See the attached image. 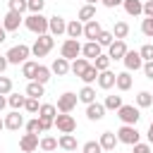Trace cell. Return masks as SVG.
<instances>
[{
    "label": "cell",
    "instance_id": "obj_21",
    "mask_svg": "<svg viewBox=\"0 0 153 153\" xmlns=\"http://www.w3.org/2000/svg\"><path fill=\"white\" fill-rule=\"evenodd\" d=\"M65 33H67V38H81L84 36V24L79 19H72V22H67Z\"/></svg>",
    "mask_w": 153,
    "mask_h": 153
},
{
    "label": "cell",
    "instance_id": "obj_25",
    "mask_svg": "<svg viewBox=\"0 0 153 153\" xmlns=\"http://www.w3.org/2000/svg\"><path fill=\"white\" fill-rule=\"evenodd\" d=\"M115 86H117L120 91H129V88H131V74H129V72H120V74L115 76Z\"/></svg>",
    "mask_w": 153,
    "mask_h": 153
},
{
    "label": "cell",
    "instance_id": "obj_57",
    "mask_svg": "<svg viewBox=\"0 0 153 153\" xmlns=\"http://www.w3.org/2000/svg\"><path fill=\"white\" fill-rule=\"evenodd\" d=\"M2 129H5V120L0 117V131H2Z\"/></svg>",
    "mask_w": 153,
    "mask_h": 153
},
{
    "label": "cell",
    "instance_id": "obj_35",
    "mask_svg": "<svg viewBox=\"0 0 153 153\" xmlns=\"http://www.w3.org/2000/svg\"><path fill=\"white\" fill-rule=\"evenodd\" d=\"M151 105H153V93L139 91L136 93V108H151Z\"/></svg>",
    "mask_w": 153,
    "mask_h": 153
},
{
    "label": "cell",
    "instance_id": "obj_32",
    "mask_svg": "<svg viewBox=\"0 0 153 153\" xmlns=\"http://www.w3.org/2000/svg\"><path fill=\"white\" fill-rule=\"evenodd\" d=\"M38 148L45 151V153H53V151H57V139L55 136H43L38 141Z\"/></svg>",
    "mask_w": 153,
    "mask_h": 153
},
{
    "label": "cell",
    "instance_id": "obj_24",
    "mask_svg": "<svg viewBox=\"0 0 153 153\" xmlns=\"http://www.w3.org/2000/svg\"><path fill=\"white\" fill-rule=\"evenodd\" d=\"M50 74H53V72H50V67L38 65V67H36V74H33V81H38V84H43V86H45V84L50 81Z\"/></svg>",
    "mask_w": 153,
    "mask_h": 153
},
{
    "label": "cell",
    "instance_id": "obj_49",
    "mask_svg": "<svg viewBox=\"0 0 153 153\" xmlns=\"http://www.w3.org/2000/svg\"><path fill=\"white\" fill-rule=\"evenodd\" d=\"M141 69H143V74H146V79H153V60H146Z\"/></svg>",
    "mask_w": 153,
    "mask_h": 153
},
{
    "label": "cell",
    "instance_id": "obj_40",
    "mask_svg": "<svg viewBox=\"0 0 153 153\" xmlns=\"http://www.w3.org/2000/svg\"><path fill=\"white\" fill-rule=\"evenodd\" d=\"M96 41L100 43V48H108V45H110V43L115 41V36H112V31H100Z\"/></svg>",
    "mask_w": 153,
    "mask_h": 153
},
{
    "label": "cell",
    "instance_id": "obj_30",
    "mask_svg": "<svg viewBox=\"0 0 153 153\" xmlns=\"http://www.w3.org/2000/svg\"><path fill=\"white\" fill-rule=\"evenodd\" d=\"M43 93H45V86H43V84L29 81V86H26V96H29V98H41Z\"/></svg>",
    "mask_w": 153,
    "mask_h": 153
},
{
    "label": "cell",
    "instance_id": "obj_3",
    "mask_svg": "<svg viewBox=\"0 0 153 153\" xmlns=\"http://www.w3.org/2000/svg\"><path fill=\"white\" fill-rule=\"evenodd\" d=\"M29 55H31V48H29V45H24V43L12 45V48L5 53V57H7V62H10V65H22V62H26V60H29Z\"/></svg>",
    "mask_w": 153,
    "mask_h": 153
},
{
    "label": "cell",
    "instance_id": "obj_55",
    "mask_svg": "<svg viewBox=\"0 0 153 153\" xmlns=\"http://www.w3.org/2000/svg\"><path fill=\"white\" fill-rule=\"evenodd\" d=\"M5 41H7V31H5V29H0V43H5Z\"/></svg>",
    "mask_w": 153,
    "mask_h": 153
},
{
    "label": "cell",
    "instance_id": "obj_28",
    "mask_svg": "<svg viewBox=\"0 0 153 153\" xmlns=\"http://www.w3.org/2000/svg\"><path fill=\"white\" fill-rule=\"evenodd\" d=\"M88 65H91V62H88L86 57H76V60H72V62H69V72H72V74H76V76H81V72H84Z\"/></svg>",
    "mask_w": 153,
    "mask_h": 153
},
{
    "label": "cell",
    "instance_id": "obj_37",
    "mask_svg": "<svg viewBox=\"0 0 153 153\" xmlns=\"http://www.w3.org/2000/svg\"><path fill=\"white\" fill-rule=\"evenodd\" d=\"M103 105H105V110H120V105H122V96H105V100H103Z\"/></svg>",
    "mask_w": 153,
    "mask_h": 153
},
{
    "label": "cell",
    "instance_id": "obj_39",
    "mask_svg": "<svg viewBox=\"0 0 153 153\" xmlns=\"http://www.w3.org/2000/svg\"><path fill=\"white\" fill-rule=\"evenodd\" d=\"M43 7H45V0H26V10H29L31 14L43 12Z\"/></svg>",
    "mask_w": 153,
    "mask_h": 153
},
{
    "label": "cell",
    "instance_id": "obj_45",
    "mask_svg": "<svg viewBox=\"0 0 153 153\" xmlns=\"http://www.w3.org/2000/svg\"><path fill=\"white\" fill-rule=\"evenodd\" d=\"M139 55H141V60H143V62H146V60H153V43H146V45H141Z\"/></svg>",
    "mask_w": 153,
    "mask_h": 153
},
{
    "label": "cell",
    "instance_id": "obj_22",
    "mask_svg": "<svg viewBox=\"0 0 153 153\" xmlns=\"http://www.w3.org/2000/svg\"><path fill=\"white\" fill-rule=\"evenodd\" d=\"M122 7H124V12H127L129 17H139V14H143V2H141V0H124Z\"/></svg>",
    "mask_w": 153,
    "mask_h": 153
},
{
    "label": "cell",
    "instance_id": "obj_46",
    "mask_svg": "<svg viewBox=\"0 0 153 153\" xmlns=\"http://www.w3.org/2000/svg\"><path fill=\"white\" fill-rule=\"evenodd\" d=\"M7 5H10V10H14V12H26V0H7Z\"/></svg>",
    "mask_w": 153,
    "mask_h": 153
},
{
    "label": "cell",
    "instance_id": "obj_61",
    "mask_svg": "<svg viewBox=\"0 0 153 153\" xmlns=\"http://www.w3.org/2000/svg\"><path fill=\"white\" fill-rule=\"evenodd\" d=\"M0 153H2V151H0Z\"/></svg>",
    "mask_w": 153,
    "mask_h": 153
},
{
    "label": "cell",
    "instance_id": "obj_20",
    "mask_svg": "<svg viewBox=\"0 0 153 153\" xmlns=\"http://www.w3.org/2000/svg\"><path fill=\"white\" fill-rule=\"evenodd\" d=\"M57 146H60L65 153H74L79 143H76V136H74V134H62V136L57 139Z\"/></svg>",
    "mask_w": 153,
    "mask_h": 153
},
{
    "label": "cell",
    "instance_id": "obj_12",
    "mask_svg": "<svg viewBox=\"0 0 153 153\" xmlns=\"http://www.w3.org/2000/svg\"><path fill=\"white\" fill-rule=\"evenodd\" d=\"M24 124H26V122H24V115H19V110H12L10 115H5V129L19 131Z\"/></svg>",
    "mask_w": 153,
    "mask_h": 153
},
{
    "label": "cell",
    "instance_id": "obj_44",
    "mask_svg": "<svg viewBox=\"0 0 153 153\" xmlns=\"http://www.w3.org/2000/svg\"><path fill=\"white\" fill-rule=\"evenodd\" d=\"M81 153H103V148H100L98 141H86V143L81 146Z\"/></svg>",
    "mask_w": 153,
    "mask_h": 153
},
{
    "label": "cell",
    "instance_id": "obj_58",
    "mask_svg": "<svg viewBox=\"0 0 153 153\" xmlns=\"http://www.w3.org/2000/svg\"><path fill=\"white\" fill-rule=\"evenodd\" d=\"M96 2H100V0H86V5H96Z\"/></svg>",
    "mask_w": 153,
    "mask_h": 153
},
{
    "label": "cell",
    "instance_id": "obj_31",
    "mask_svg": "<svg viewBox=\"0 0 153 153\" xmlns=\"http://www.w3.org/2000/svg\"><path fill=\"white\" fill-rule=\"evenodd\" d=\"M26 103V96H19V93H7V105L12 110H22Z\"/></svg>",
    "mask_w": 153,
    "mask_h": 153
},
{
    "label": "cell",
    "instance_id": "obj_43",
    "mask_svg": "<svg viewBox=\"0 0 153 153\" xmlns=\"http://www.w3.org/2000/svg\"><path fill=\"white\" fill-rule=\"evenodd\" d=\"M7 93H12V79L0 74V96H7Z\"/></svg>",
    "mask_w": 153,
    "mask_h": 153
},
{
    "label": "cell",
    "instance_id": "obj_59",
    "mask_svg": "<svg viewBox=\"0 0 153 153\" xmlns=\"http://www.w3.org/2000/svg\"><path fill=\"white\" fill-rule=\"evenodd\" d=\"M33 153H45V151H33Z\"/></svg>",
    "mask_w": 153,
    "mask_h": 153
},
{
    "label": "cell",
    "instance_id": "obj_17",
    "mask_svg": "<svg viewBox=\"0 0 153 153\" xmlns=\"http://www.w3.org/2000/svg\"><path fill=\"white\" fill-rule=\"evenodd\" d=\"M115 72H110V69H103V72H98V79H96V84H98V88H103V91H108V88H112L115 86Z\"/></svg>",
    "mask_w": 153,
    "mask_h": 153
},
{
    "label": "cell",
    "instance_id": "obj_54",
    "mask_svg": "<svg viewBox=\"0 0 153 153\" xmlns=\"http://www.w3.org/2000/svg\"><path fill=\"white\" fill-rule=\"evenodd\" d=\"M146 139H148V143L153 146V122L148 124V131H146Z\"/></svg>",
    "mask_w": 153,
    "mask_h": 153
},
{
    "label": "cell",
    "instance_id": "obj_16",
    "mask_svg": "<svg viewBox=\"0 0 153 153\" xmlns=\"http://www.w3.org/2000/svg\"><path fill=\"white\" fill-rule=\"evenodd\" d=\"M100 53H103V48H100L98 41H86V43L81 45V55H84L86 60H96Z\"/></svg>",
    "mask_w": 153,
    "mask_h": 153
},
{
    "label": "cell",
    "instance_id": "obj_27",
    "mask_svg": "<svg viewBox=\"0 0 153 153\" xmlns=\"http://www.w3.org/2000/svg\"><path fill=\"white\" fill-rule=\"evenodd\" d=\"M79 22L81 24H86V22H91V19H96V5H84L81 10H79Z\"/></svg>",
    "mask_w": 153,
    "mask_h": 153
},
{
    "label": "cell",
    "instance_id": "obj_29",
    "mask_svg": "<svg viewBox=\"0 0 153 153\" xmlns=\"http://www.w3.org/2000/svg\"><path fill=\"white\" fill-rule=\"evenodd\" d=\"M57 115V108L53 103H41L38 105V117H45V120H55Z\"/></svg>",
    "mask_w": 153,
    "mask_h": 153
},
{
    "label": "cell",
    "instance_id": "obj_15",
    "mask_svg": "<svg viewBox=\"0 0 153 153\" xmlns=\"http://www.w3.org/2000/svg\"><path fill=\"white\" fill-rule=\"evenodd\" d=\"M86 117H88L91 122H100V120L105 117V105L98 103V100L88 103V105H86Z\"/></svg>",
    "mask_w": 153,
    "mask_h": 153
},
{
    "label": "cell",
    "instance_id": "obj_38",
    "mask_svg": "<svg viewBox=\"0 0 153 153\" xmlns=\"http://www.w3.org/2000/svg\"><path fill=\"white\" fill-rule=\"evenodd\" d=\"M110 62H112V60H110L105 53H100V55L93 60V67H96L98 72H103V69H110Z\"/></svg>",
    "mask_w": 153,
    "mask_h": 153
},
{
    "label": "cell",
    "instance_id": "obj_26",
    "mask_svg": "<svg viewBox=\"0 0 153 153\" xmlns=\"http://www.w3.org/2000/svg\"><path fill=\"white\" fill-rule=\"evenodd\" d=\"M76 98H79L81 103H86V105H88V103H93V100H96V88H93L91 84H86V86L76 93Z\"/></svg>",
    "mask_w": 153,
    "mask_h": 153
},
{
    "label": "cell",
    "instance_id": "obj_23",
    "mask_svg": "<svg viewBox=\"0 0 153 153\" xmlns=\"http://www.w3.org/2000/svg\"><path fill=\"white\" fill-rule=\"evenodd\" d=\"M50 72L57 74V76H65V74L69 72V60H65V57H55L53 65H50Z\"/></svg>",
    "mask_w": 153,
    "mask_h": 153
},
{
    "label": "cell",
    "instance_id": "obj_18",
    "mask_svg": "<svg viewBox=\"0 0 153 153\" xmlns=\"http://www.w3.org/2000/svg\"><path fill=\"white\" fill-rule=\"evenodd\" d=\"M100 31H103V26H100L98 19H91V22L84 24V38H88V41H96Z\"/></svg>",
    "mask_w": 153,
    "mask_h": 153
},
{
    "label": "cell",
    "instance_id": "obj_13",
    "mask_svg": "<svg viewBox=\"0 0 153 153\" xmlns=\"http://www.w3.org/2000/svg\"><path fill=\"white\" fill-rule=\"evenodd\" d=\"M38 134H31V131H26L22 139H19V148L24 151V153H33V151H38Z\"/></svg>",
    "mask_w": 153,
    "mask_h": 153
},
{
    "label": "cell",
    "instance_id": "obj_48",
    "mask_svg": "<svg viewBox=\"0 0 153 153\" xmlns=\"http://www.w3.org/2000/svg\"><path fill=\"white\" fill-rule=\"evenodd\" d=\"M131 153H153V146H151V143H141V141H136Z\"/></svg>",
    "mask_w": 153,
    "mask_h": 153
},
{
    "label": "cell",
    "instance_id": "obj_7",
    "mask_svg": "<svg viewBox=\"0 0 153 153\" xmlns=\"http://www.w3.org/2000/svg\"><path fill=\"white\" fill-rule=\"evenodd\" d=\"M117 117H120V122L122 124H136L139 120H141V112H139V108L136 105H120V110H117Z\"/></svg>",
    "mask_w": 153,
    "mask_h": 153
},
{
    "label": "cell",
    "instance_id": "obj_52",
    "mask_svg": "<svg viewBox=\"0 0 153 153\" xmlns=\"http://www.w3.org/2000/svg\"><path fill=\"white\" fill-rule=\"evenodd\" d=\"M100 2H103L105 7H110V10H112V7H120V5L124 2V0H100Z\"/></svg>",
    "mask_w": 153,
    "mask_h": 153
},
{
    "label": "cell",
    "instance_id": "obj_10",
    "mask_svg": "<svg viewBox=\"0 0 153 153\" xmlns=\"http://www.w3.org/2000/svg\"><path fill=\"white\" fill-rule=\"evenodd\" d=\"M122 62H124L127 72H136V69H141V67H143V60H141L139 50H127V53H124V57H122Z\"/></svg>",
    "mask_w": 153,
    "mask_h": 153
},
{
    "label": "cell",
    "instance_id": "obj_56",
    "mask_svg": "<svg viewBox=\"0 0 153 153\" xmlns=\"http://www.w3.org/2000/svg\"><path fill=\"white\" fill-rule=\"evenodd\" d=\"M5 105H7V98H5V96H0V112L5 110Z\"/></svg>",
    "mask_w": 153,
    "mask_h": 153
},
{
    "label": "cell",
    "instance_id": "obj_34",
    "mask_svg": "<svg viewBox=\"0 0 153 153\" xmlns=\"http://www.w3.org/2000/svg\"><path fill=\"white\" fill-rule=\"evenodd\" d=\"M36 67H38V62H33V60H26V62H22V76H26L29 81H33Z\"/></svg>",
    "mask_w": 153,
    "mask_h": 153
},
{
    "label": "cell",
    "instance_id": "obj_1",
    "mask_svg": "<svg viewBox=\"0 0 153 153\" xmlns=\"http://www.w3.org/2000/svg\"><path fill=\"white\" fill-rule=\"evenodd\" d=\"M53 45H55V36L41 33V36L33 41V45H31V55H33V57H45V55L53 50Z\"/></svg>",
    "mask_w": 153,
    "mask_h": 153
},
{
    "label": "cell",
    "instance_id": "obj_41",
    "mask_svg": "<svg viewBox=\"0 0 153 153\" xmlns=\"http://www.w3.org/2000/svg\"><path fill=\"white\" fill-rule=\"evenodd\" d=\"M141 33H143L146 38H153V17H146V19L141 22Z\"/></svg>",
    "mask_w": 153,
    "mask_h": 153
},
{
    "label": "cell",
    "instance_id": "obj_53",
    "mask_svg": "<svg viewBox=\"0 0 153 153\" xmlns=\"http://www.w3.org/2000/svg\"><path fill=\"white\" fill-rule=\"evenodd\" d=\"M7 65H10V62H7V57H5V55H0V74H5Z\"/></svg>",
    "mask_w": 153,
    "mask_h": 153
},
{
    "label": "cell",
    "instance_id": "obj_2",
    "mask_svg": "<svg viewBox=\"0 0 153 153\" xmlns=\"http://www.w3.org/2000/svg\"><path fill=\"white\" fill-rule=\"evenodd\" d=\"M24 26H26L31 33H36V36L48 33V17H43L41 12H38V14H29V17H24Z\"/></svg>",
    "mask_w": 153,
    "mask_h": 153
},
{
    "label": "cell",
    "instance_id": "obj_42",
    "mask_svg": "<svg viewBox=\"0 0 153 153\" xmlns=\"http://www.w3.org/2000/svg\"><path fill=\"white\" fill-rule=\"evenodd\" d=\"M38 105H41V103H38V98H29V96H26V103H24V110H26V112L38 115Z\"/></svg>",
    "mask_w": 153,
    "mask_h": 153
},
{
    "label": "cell",
    "instance_id": "obj_8",
    "mask_svg": "<svg viewBox=\"0 0 153 153\" xmlns=\"http://www.w3.org/2000/svg\"><path fill=\"white\" fill-rule=\"evenodd\" d=\"M76 103H79V98H76V93H72V91H65L62 96H57V112H72L74 108H76Z\"/></svg>",
    "mask_w": 153,
    "mask_h": 153
},
{
    "label": "cell",
    "instance_id": "obj_36",
    "mask_svg": "<svg viewBox=\"0 0 153 153\" xmlns=\"http://www.w3.org/2000/svg\"><path fill=\"white\" fill-rule=\"evenodd\" d=\"M79 79H81L84 84H93V81L98 79V69H96L93 65H88V67H86V69L81 72V76H79Z\"/></svg>",
    "mask_w": 153,
    "mask_h": 153
},
{
    "label": "cell",
    "instance_id": "obj_51",
    "mask_svg": "<svg viewBox=\"0 0 153 153\" xmlns=\"http://www.w3.org/2000/svg\"><path fill=\"white\" fill-rule=\"evenodd\" d=\"M143 14L146 17H153V0H146L143 2Z\"/></svg>",
    "mask_w": 153,
    "mask_h": 153
},
{
    "label": "cell",
    "instance_id": "obj_5",
    "mask_svg": "<svg viewBox=\"0 0 153 153\" xmlns=\"http://www.w3.org/2000/svg\"><path fill=\"white\" fill-rule=\"evenodd\" d=\"M53 124L57 127L60 134H74V129H76V120H74L69 112H60V115H55Z\"/></svg>",
    "mask_w": 153,
    "mask_h": 153
},
{
    "label": "cell",
    "instance_id": "obj_11",
    "mask_svg": "<svg viewBox=\"0 0 153 153\" xmlns=\"http://www.w3.org/2000/svg\"><path fill=\"white\" fill-rule=\"evenodd\" d=\"M127 50H129V48H127V43H124L122 38H115V41L108 45V57H110V60H122Z\"/></svg>",
    "mask_w": 153,
    "mask_h": 153
},
{
    "label": "cell",
    "instance_id": "obj_60",
    "mask_svg": "<svg viewBox=\"0 0 153 153\" xmlns=\"http://www.w3.org/2000/svg\"><path fill=\"white\" fill-rule=\"evenodd\" d=\"M0 29H2V19H0Z\"/></svg>",
    "mask_w": 153,
    "mask_h": 153
},
{
    "label": "cell",
    "instance_id": "obj_6",
    "mask_svg": "<svg viewBox=\"0 0 153 153\" xmlns=\"http://www.w3.org/2000/svg\"><path fill=\"white\" fill-rule=\"evenodd\" d=\"M81 55V43H79V38H67L62 45H60V57H65V60H76Z\"/></svg>",
    "mask_w": 153,
    "mask_h": 153
},
{
    "label": "cell",
    "instance_id": "obj_4",
    "mask_svg": "<svg viewBox=\"0 0 153 153\" xmlns=\"http://www.w3.org/2000/svg\"><path fill=\"white\" fill-rule=\"evenodd\" d=\"M139 139H141V134H139L136 124H122V127L117 129V141H120V143L134 146V143H136Z\"/></svg>",
    "mask_w": 153,
    "mask_h": 153
},
{
    "label": "cell",
    "instance_id": "obj_9",
    "mask_svg": "<svg viewBox=\"0 0 153 153\" xmlns=\"http://www.w3.org/2000/svg\"><path fill=\"white\" fill-rule=\"evenodd\" d=\"M22 22H24V17H22V12H14V10H7V14L2 17V29H5L7 33H10V31H17Z\"/></svg>",
    "mask_w": 153,
    "mask_h": 153
},
{
    "label": "cell",
    "instance_id": "obj_19",
    "mask_svg": "<svg viewBox=\"0 0 153 153\" xmlns=\"http://www.w3.org/2000/svg\"><path fill=\"white\" fill-rule=\"evenodd\" d=\"M98 143H100L103 151H115V146H117L120 141H117V134H115V131H103L100 139H98Z\"/></svg>",
    "mask_w": 153,
    "mask_h": 153
},
{
    "label": "cell",
    "instance_id": "obj_14",
    "mask_svg": "<svg viewBox=\"0 0 153 153\" xmlns=\"http://www.w3.org/2000/svg\"><path fill=\"white\" fill-rule=\"evenodd\" d=\"M65 29H67L65 17L55 14V17H50V19H48V33H50V36H62V33H65Z\"/></svg>",
    "mask_w": 153,
    "mask_h": 153
},
{
    "label": "cell",
    "instance_id": "obj_47",
    "mask_svg": "<svg viewBox=\"0 0 153 153\" xmlns=\"http://www.w3.org/2000/svg\"><path fill=\"white\" fill-rule=\"evenodd\" d=\"M24 127H26V131H31V134H43V131H41V124H38V117L29 120V122H26Z\"/></svg>",
    "mask_w": 153,
    "mask_h": 153
},
{
    "label": "cell",
    "instance_id": "obj_50",
    "mask_svg": "<svg viewBox=\"0 0 153 153\" xmlns=\"http://www.w3.org/2000/svg\"><path fill=\"white\" fill-rule=\"evenodd\" d=\"M38 124H41V131H48L53 127V120H45V117H38Z\"/></svg>",
    "mask_w": 153,
    "mask_h": 153
},
{
    "label": "cell",
    "instance_id": "obj_33",
    "mask_svg": "<svg viewBox=\"0 0 153 153\" xmlns=\"http://www.w3.org/2000/svg\"><path fill=\"white\" fill-rule=\"evenodd\" d=\"M112 36L124 41V38L129 36V24H127V22H115V26H112Z\"/></svg>",
    "mask_w": 153,
    "mask_h": 153
}]
</instances>
